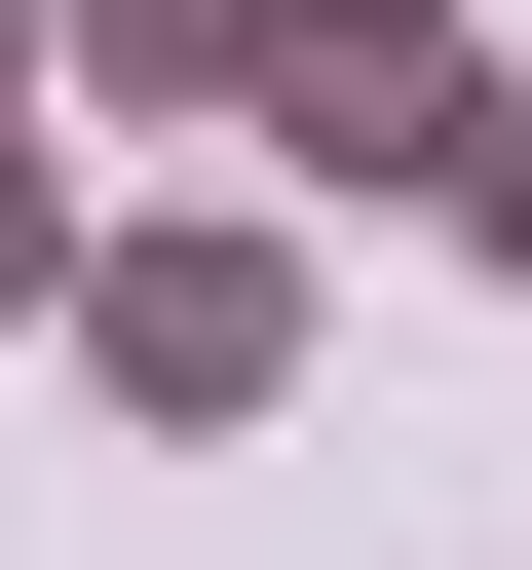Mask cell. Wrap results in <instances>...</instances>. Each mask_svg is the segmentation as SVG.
<instances>
[{
	"instance_id": "cell-1",
	"label": "cell",
	"mask_w": 532,
	"mask_h": 570,
	"mask_svg": "<svg viewBox=\"0 0 532 570\" xmlns=\"http://www.w3.org/2000/svg\"><path fill=\"white\" fill-rule=\"evenodd\" d=\"M77 381H115V419H190V456H228V419H266V381H305V228H266V190H152V228H115V266H77Z\"/></svg>"
},
{
	"instance_id": "cell-2",
	"label": "cell",
	"mask_w": 532,
	"mask_h": 570,
	"mask_svg": "<svg viewBox=\"0 0 532 570\" xmlns=\"http://www.w3.org/2000/svg\"><path fill=\"white\" fill-rule=\"evenodd\" d=\"M456 77H494L456 0H266V153H305V190H418V153H456Z\"/></svg>"
},
{
	"instance_id": "cell-3",
	"label": "cell",
	"mask_w": 532,
	"mask_h": 570,
	"mask_svg": "<svg viewBox=\"0 0 532 570\" xmlns=\"http://www.w3.org/2000/svg\"><path fill=\"white\" fill-rule=\"evenodd\" d=\"M39 77H77V115H228V153H266V0H39Z\"/></svg>"
},
{
	"instance_id": "cell-4",
	"label": "cell",
	"mask_w": 532,
	"mask_h": 570,
	"mask_svg": "<svg viewBox=\"0 0 532 570\" xmlns=\"http://www.w3.org/2000/svg\"><path fill=\"white\" fill-rule=\"evenodd\" d=\"M77 266H115V228H77V153H39V0H0V343H77Z\"/></svg>"
},
{
	"instance_id": "cell-5",
	"label": "cell",
	"mask_w": 532,
	"mask_h": 570,
	"mask_svg": "<svg viewBox=\"0 0 532 570\" xmlns=\"http://www.w3.org/2000/svg\"><path fill=\"white\" fill-rule=\"evenodd\" d=\"M418 228H456V266H532V77H456V153H418Z\"/></svg>"
}]
</instances>
